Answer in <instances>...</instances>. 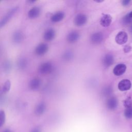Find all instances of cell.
<instances>
[{"instance_id":"6da1fadb","label":"cell","mask_w":132,"mask_h":132,"mask_svg":"<svg viewBox=\"0 0 132 132\" xmlns=\"http://www.w3.org/2000/svg\"><path fill=\"white\" fill-rule=\"evenodd\" d=\"M53 70L52 63L49 61L44 62L39 67L38 71L42 75H46L51 73Z\"/></svg>"},{"instance_id":"7a4b0ae2","label":"cell","mask_w":132,"mask_h":132,"mask_svg":"<svg viewBox=\"0 0 132 132\" xmlns=\"http://www.w3.org/2000/svg\"><path fill=\"white\" fill-rule=\"evenodd\" d=\"M87 22V16L83 13L77 14L74 19V23L77 26L84 25Z\"/></svg>"},{"instance_id":"3957f363","label":"cell","mask_w":132,"mask_h":132,"mask_svg":"<svg viewBox=\"0 0 132 132\" xmlns=\"http://www.w3.org/2000/svg\"><path fill=\"white\" fill-rule=\"evenodd\" d=\"M48 50V46L47 44L41 43L38 44L35 50V53L38 56H42L45 54Z\"/></svg>"},{"instance_id":"277c9868","label":"cell","mask_w":132,"mask_h":132,"mask_svg":"<svg viewBox=\"0 0 132 132\" xmlns=\"http://www.w3.org/2000/svg\"><path fill=\"white\" fill-rule=\"evenodd\" d=\"M128 39V36L125 31H120L116 35L115 38V41L117 43L120 45L125 43Z\"/></svg>"},{"instance_id":"5b68a950","label":"cell","mask_w":132,"mask_h":132,"mask_svg":"<svg viewBox=\"0 0 132 132\" xmlns=\"http://www.w3.org/2000/svg\"><path fill=\"white\" fill-rule=\"evenodd\" d=\"M112 17L110 14H103L100 19V23L101 25L104 27H108L111 23Z\"/></svg>"},{"instance_id":"8992f818","label":"cell","mask_w":132,"mask_h":132,"mask_svg":"<svg viewBox=\"0 0 132 132\" xmlns=\"http://www.w3.org/2000/svg\"><path fill=\"white\" fill-rule=\"evenodd\" d=\"M104 39V36L101 32H95L92 34L90 37V40L93 44H99Z\"/></svg>"},{"instance_id":"52a82bcc","label":"cell","mask_w":132,"mask_h":132,"mask_svg":"<svg viewBox=\"0 0 132 132\" xmlns=\"http://www.w3.org/2000/svg\"><path fill=\"white\" fill-rule=\"evenodd\" d=\"M41 13V9L38 6H35L31 8L27 13L28 17L30 19H33L38 18Z\"/></svg>"},{"instance_id":"ba28073f","label":"cell","mask_w":132,"mask_h":132,"mask_svg":"<svg viewBox=\"0 0 132 132\" xmlns=\"http://www.w3.org/2000/svg\"><path fill=\"white\" fill-rule=\"evenodd\" d=\"M56 36V31L53 28H48L46 29L44 34L43 38L46 41H51L53 40Z\"/></svg>"},{"instance_id":"9c48e42d","label":"cell","mask_w":132,"mask_h":132,"mask_svg":"<svg viewBox=\"0 0 132 132\" xmlns=\"http://www.w3.org/2000/svg\"><path fill=\"white\" fill-rule=\"evenodd\" d=\"M131 82L128 79H123L118 84V89L122 91H126L131 88Z\"/></svg>"},{"instance_id":"30bf717a","label":"cell","mask_w":132,"mask_h":132,"mask_svg":"<svg viewBox=\"0 0 132 132\" xmlns=\"http://www.w3.org/2000/svg\"><path fill=\"white\" fill-rule=\"evenodd\" d=\"M18 8L17 7H14L9 12H8V13L3 18V19L1 21V24L0 26L2 27L3 26L5 25L8 21L12 17V16L14 15V14L16 12Z\"/></svg>"},{"instance_id":"8fae6325","label":"cell","mask_w":132,"mask_h":132,"mask_svg":"<svg viewBox=\"0 0 132 132\" xmlns=\"http://www.w3.org/2000/svg\"><path fill=\"white\" fill-rule=\"evenodd\" d=\"M80 35L77 31H72L69 32L67 37V41L70 43L76 42L79 38Z\"/></svg>"},{"instance_id":"7c38bea8","label":"cell","mask_w":132,"mask_h":132,"mask_svg":"<svg viewBox=\"0 0 132 132\" xmlns=\"http://www.w3.org/2000/svg\"><path fill=\"white\" fill-rule=\"evenodd\" d=\"M126 70V66L124 64H119L113 69V73L116 76H121L125 73Z\"/></svg>"},{"instance_id":"4fadbf2b","label":"cell","mask_w":132,"mask_h":132,"mask_svg":"<svg viewBox=\"0 0 132 132\" xmlns=\"http://www.w3.org/2000/svg\"><path fill=\"white\" fill-rule=\"evenodd\" d=\"M41 85V80L39 78H34L29 82V87L32 90L38 89Z\"/></svg>"},{"instance_id":"5bb4252c","label":"cell","mask_w":132,"mask_h":132,"mask_svg":"<svg viewBox=\"0 0 132 132\" xmlns=\"http://www.w3.org/2000/svg\"><path fill=\"white\" fill-rule=\"evenodd\" d=\"M114 62V57L110 54H106L102 60L103 65L106 67H108L111 65Z\"/></svg>"},{"instance_id":"9a60e30c","label":"cell","mask_w":132,"mask_h":132,"mask_svg":"<svg viewBox=\"0 0 132 132\" xmlns=\"http://www.w3.org/2000/svg\"><path fill=\"white\" fill-rule=\"evenodd\" d=\"M107 107L110 110L116 109L118 106V100L115 97H111L108 99L106 102Z\"/></svg>"},{"instance_id":"2e32d148","label":"cell","mask_w":132,"mask_h":132,"mask_svg":"<svg viewBox=\"0 0 132 132\" xmlns=\"http://www.w3.org/2000/svg\"><path fill=\"white\" fill-rule=\"evenodd\" d=\"M64 17V13L62 11H58L53 14L51 17V20L54 23L60 22Z\"/></svg>"},{"instance_id":"e0dca14e","label":"cell","mask_w":132,"mask_h":132,"mask_svg":"<svg viewBox=\"0 0 132 132\" xmlns=\"http://www.w3.org/2000/svg\"><path fill=\"white\" fill-rule=\"evenodd\" d=\"M23 39V35L20 30L15 31L12 35V40L14 42L19 43L22 41Z\"/></svg>"},{"instance_id":"ac0fdd59","label":"cell","mask_w":132,"mask_h":132,"mask_svg":"<svg viewBox=\"0 0 132 132\" xmlns=\"http://www.w3.org/2000/svg\"><path fill=\"white\" fill-rule=\"evenodd\" d=\"M46 105L43 102H41L39 103L36 107L35 109V112L36 114L39 116L42 114L45 110Z\"/></svg>"},{"instance_id":"d6986e66","label":"cell","mask_w":132,"mask_h":132,"mask_svg":"<svg viewBox=\"0 0 132 132\" xmlns=\"http://www.w3.org/2000/svg\"><path fill=\"white\" fill-rule=\"evenodd\" d=\"M10 88H11V81L9 79H8L4 82L2 88L1 93L3 94L7 93L10 91Z\"/></svg>"},{"instance_id":"ffe728a7","label":"cell","mask_w":132,"mask_h":132,"mask_svg":"<svg viewBox=\"0 0 132 132\" xmlns=\"http://www.w3.org/2000/svg\"><path fill=\"white\" fill-rule=\"evenodd\" d=\"M27 64H28L27 60L24 58H20L18 61V63H17L18 68L21 70H23L25 69L27 65Z\"/></svg>"},{"instance_id":"44dd1931","label":"cell","mask_w":132,"mask_h":132,"mask_svg":"<svg viewBox=\"0 0 132 132\" xmlns=\"http://www.w3.org/2000/svg\"><path fill=\"white\" fill-rule=\"evenodd\" d=\"M73 53L71 51L68 50L63 53L62 55V58L65 61H70L73 58Z\"/></svg>"},{"instance_id":"7402d4cb","label":"cell","mask_w":132,"mask_h":132,"mask_svg":"<svg viewBox=\"0 0 132 132\" xmlns=\"http://www.w3.org/2000/svg\"><path fill=\"white\" fill-rule=\"evenodd\" d=\"M3 69L5 72H9L11 69V63L8 61H5L3 64Z\"/></svg>"},{"instance_id":"603a6c76","label":"cell","mask_w":132,"mask_h":132,"mask_svg":"<svg viewBox=\"0 0 132 132\" xmlns=\"http://www.w3.org/2000/svg\"><path fill=\"white\" fill-rule=\"evenodd\" d=\"M131 21H132V18L129 16V14H127L126 15H125L122 19L123 23L125 25L129 24L131 22Z\"/></svg>"},{"instance_id":"cb8c5ba5","label":"cell","mask_w":132,"mask_h":132,"mask_svg":"<svg viewBox=\"0 0 132 132\" xmlns=\"http://www.w3.org/2000/svg\"><path fill=\"white\" fill-rule=\"evenodd\" d=\"M124 116L127 118H132V107L126 108L124 111Z\"/></svg>"},{"instance_id":"d4e9b609","label":"cell","mask_w":132,"mask_h":132,"mask_svg":"<svg viewBox=\"0 0 132 132\" xmlns=\"http://www.w3.org/2000/svg\"><path fill=\"white\" fill-rule=\"evenodd\" d=\"M124 106L126 108H130L132 107V99L130 97L127 98L124 102Z\"/></svg>"},{"instance_id":"484cf974","label":"cell","mask_w":132,"mask_h":132,"mask_svg":"<svg viewBox=\"0 0 132 132\" xmlns=\"http://www.w3.org/2000/svg\"><path fill=\"white\" fill-rule=\"evenodd\" d=\"M112 90L110 87H107L105 88L103 90V94L105 96H107L110 95L112 93Z\"/></svg>"},{"instance_id":"4316f807","label":"cell","mask_w":132,"mask_h":132,"mask_svg":"<svg viewBox=\"0 0 132 132\" xmlns=\"http://www.w3.org/2000/svg\"><path fill=\"white\" fill-rule=\"evenodd\" d=\"M5 121V114L4 111H0V126H2Z\"/></svg>"},{"instance_id":"83f0119b","label":"cell","mask_w":132,"mask_h":132,"mask_svg":"<svg viewBox=\"0 0 132 132\" xmlns=\"http://www.w3.org/2000/svg\"><path fill=\"white\" fill-rule=\"evenodd\" d=\"M131 50V47L130 46V45H127L126 46H124V48H123V50H124V52L125 53H128L129 52H130Z\"/></svg>"},{"instance_id":"f1b7e54d","label":"cell","mask_w":132,"mask_h":132,"mask_svg":"<svg viewBox=\"0 0 132 132\" xmlns=\"http://www.w3.org/2000/svg\"><path fill=\"white\" fill-rule=\"evenodd\" d=\"M130 2V1L129 0H124L122 2V4L123 6H127L129 4Z\"/></svg>"},{"instance_id":"f546056e","label":"cell","mask_w":132,"mask_h":132,"mask_svg":"<svg viewBox=\"0 0 132 132\" xmlns=\"http://www.w3.org/2000/svg\"><path fill=\"white\" fill-rule=\"evenodd\" d=\"M31 132H41V130H40V129L39 128L36 127V128L33 129L31 131Z\"/></svg>"},{"instance_id":"4dcf8cb0","label":"cell","mask_w":132,"mask_h":132,"mask_svg":"<svg viewBox=\"0 0 132 132\" xmlns=\"http://www.w3.org/2000/svg\"><path fill=\"white\" fill-rule=\"evenodd\" d=\"M3 132H11L9 129H5V130H4L3 131Z\"/></svg>"},{"instance_id":"1f68e13d","label":"cell","mask_w":132,"mask_h":132,"mask_svg":"<svg viewBox=\"0 0 132 132\" xmlns=\"http://www.w3.org/2000/svg\"><path fill=\"white\" fill-rule=\"evenodd\" d=\"M129 16H130V18H132V11L129 13Z\"/></svg>"},{"instance_id":"d6a6232c","label":"cell","mask_w":132,"mask_h":132,"mask_svg":"<svg viewBox=\"0 0 132 132\" xmlns=\"http://www.w3.org/2000/svg\"><path fill=\"white\" fill-rule=\"evenodd\" d=\"M130 30L132 32V24H131V25H130Z\"/></svg>"},{"instance_id":"836d02e7","label":"cell","mask_w":132,"mask_h":132,"mask_svg":"<svg viewBox=\"0 0 132 132\" xmlns=\"http://www.w3.org/2000/svg\"><path fill=\"white\" fill-rule=\"evenodd\" d=\"M104 1H95L96 2H97V3H101V2H103Z\"/></svg>"}]
</instances>
